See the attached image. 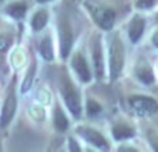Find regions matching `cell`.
<instances>
[{
    "label": "cell",
    "mask_w": 158,
    "mask_h": 152,
    "mask_svg": "<svg viewBox=\"0 0 158 152\" xmlns=\"http://www.w3.org/2000/svg\"><path fill=\"white\" fill-rule=\"evenodd\" d=\"M125 63V47L118 35H114L110 43V75L111 80H117L122 73Z\"/></svg>",
    "instance_id": "cell-1"
},
{
    "label": "cell",
    "mask_w": 158,
    "mask_h": 152,
    "mask_svg": "<svg viewBox=\"0 0 158 152\" xmlns=\"http://www.w3.org/2000/svg\"><path fill=\"white\" fill-rule=\"evenodd\" d=\"M61 94H63V98L65 101V105L69 109V112L75 117L81 116V98H79V94L77 92L74 84H72V81L69 80V77L67 74H63V77H61Z\"/></svg>",
    "instance_id": "cell-2"
},
{
    "label": "cell",
    "mask_w": 158,
    "mask_h": 152,
    "mask_svg": "<svg viewBox=\"0 0 158 152\" xmlns=\"http://www.w3.org/2000/svg\"><path fill=\"white\" fill-rule=\"evenodd\" d=\"M87 7H89V11L92 13L94 21L103 29H111L115 22V11L112 8L103 7L100 4H93L90 2L87 3Z\"/></svg>",
    "instance_id": "cell-3"
},
{
    "label": "cell",
    "mask_w": 158,
    "mask_h": 152,
    "mask_svg": "<svg viewBox=\"0 0 158 152\" xmlns=\"http://www.w3.org/2000/svg\"><path fill=\"white\" fill-rule=\"evenodd\" d=\"M132 109H133L136 113L139 114H154L158 112V103L157 101H154L150 96H142V95H137V96H132L129 99Z\"/></svg>",
    "instance_id": "cell-4"
},
{
    "label": "cell",
    "mask_w": 158,
    "mask_h": 152,
    "mask_svg": "<svg viewBox=\"0 0 158 152\" xmlns=\"http://www.w3.org/2000/svg\"><path fill=\"white\" fill-rule=\"evenodd\" d=\"M58 36H60V53L61 57H67L72 47V31L68 21L61 18L58 21Z\"/></svg>",
    "instance_id": "cell-5"
},
{
    "label": "cell",
    "mask_w": 158,
    "mask_h": 152,
    "mask_svg": "<svg viewBox=\"0 0 158 152\" xmlns=\"http://www.w3.org/2000/svg\"><path fill=\"white\" fill-rule=\"evenodd\" d=\"M17 109V95H15V88H14V83L10 87V92L7 94L4 101V105L2 109V116H0V126L4 127L11 122L14 113Z\"/></svg>",
    "instance_id": "cell-6"
},
{
    "label": "cell",
    "mask_w": 158,
    "mask_h": 152,
    "mask_svg": "<svg viewBox=\"0 0 158 152\" xmlns=\"http://www.w3.org/2000/svg\"><path fill=\"white\" fill-rule=\"evenodd\" d=\"M71 66L74 69V71L77 73V75L79 77V80L83 83H89L92 80V74H90V69L87 64L86 59L83 57L81 52H75L74 56L71 59Z\"/></svg>",
    "instance_id": "cell-7"
},
{
    "label": "cell",
    "mask_w": 158,
    "mask_h": 152,
    "mask_svg": "<svg viewBox=\"0 0 158 152\" xmlns=\"http://www.w3.org/2000/svg\"><path fill=\"white\" fill-rule=\"evenodd\" d=\"M78 134L83 140H86L89 144L94 145V147L103 148V150H107V148H108V142H107V140L104 138V137L101 136L98 131L93 130V128L81 127V128H78Z\"/></svg>",
    "instance_id": "cell-8"
},
{
    "label": "cell",
    "mask_w": 158,
    "mask_h": 152,
    "mask_svg": "<svg viewBox=\"0 0 158 152\" xmlns=\"http://www.w3.org/2000/svg\"><path fill=\"white\" fill-rule=\"evenodd\" d=\"M92 55H93V64H94L96 77L103 78V75H104V59H103V49H101L100 38L94 39V42H93Z\"/></svg>",
    "instance_id": "cell-9"
},
{
    "label": "cell",
    "mask_w": 158,
    "mask_h": 152,
    "mask_svg": "<svg viewBox=\"0 0 158 152\" xmlns=\"http://www.w3.org/2000/svg\"><path fill=\"white\" fill-rule=\"evenodd\" d=\"M144 20L140 16H135L129 22V27H128V35H129V39L131 42L136 43L143 35V31H144Z\"/></svg>",
    "instance_id": "cell-10"
},
{
    "label": "cell",
    "mask_w": 158,
    "mask_h": 152,
    "mask_svg": "<svg viewBox=\"0 0 158 152\" xmlns=\"http://www.w3.org/2000/svg\"><path fill=\"white\" fill-rule=\"evenodd\" d=\"M135 73H136V77L139 78L142 83H144V84L154 83V73L146 60H140L139 63H137L136 69H135Z\"/></svg>",
    "instance_id": "cell-11"
},
{
    "label": "cell",
    "mask_w": 158,
    "mask_h": 152,
    "mask_svg": "<svg viewBox=\"0 0 158 152\" xmlns=\"http://www.w3.org/2000/svg\"><path fill=\"white\" fill-rule=\"evenodd\" d=\"M47 21H49V13H47L46 10H38L35 14H33L31 24H32L33 31L38 32V31H42L44 27H46Z\"/></svg>",
    "instance_id": "cell-12"
},
{
    "label": "cell",
    "mask_w": 158,
    "mask_h": 152,
    "mask_svg": "<svg viewBox=\"0 0 158 152\" xmlns=\"http://www.w3.org/2000/svg\"><path fill=\"white\" fill-rule=\"evenodd\" d=\"M39 50H40V55L44 60H53L54 59V53H53V43H52V38L49 35L44 36L43 39L39 43Z\"/></svg>",
    "instance_id": "cell-13"
},
{
    "label": "cell",
    "mask_w": 158,
    "mask_h": 152,
    "mask_svg": "<svg viewBox=\"0 0 158 152\" xmlns=\"http://www.w3.org/2000/svg\"><path fill=\"white\" fill-rule=\"evenodd\" d=\"M112 136H114L115 140L121 141V140H126V138H131V137L135 136V131L132 127L125 124H118L112 128Z\"/></svg>",
    "instance_id": "cell-14"
},
{
    "label": "cell",
    "mask_w": 158,
    "mask_h": 152,
    "mask_svg": "<svg viewBox=\"0 0 158 152\" xmlns=\"http://www.w3.org/2000/svg\"><path fill=\"white\" fill-rule=\"evenodd\" d=\"M7 13L10 14L11 17L14 18H24L25 14H27V4L24 2H15L11 3L10 6L7 7Z\"/></svg>",
    "instance_id": "cell-15"
},
{
    "label": "cell",
    "mask_w": 158,
    "mask_h": 152,
    "mask_svg": "<svg viewBox=\"0 0 158 152\" xmlns=\"http://www.w3.org/2000/svg\"><path fill=\"white\" fill-rule=\"evenodd\" d=\"M54 124L57 127L58 131H65L68 128V119H67L65 113L61 110L60 106L56 108V113H54Z\"/></svg>",
    "instance_id": "cell-16"
},
{
    "label": "cell",
    "mask_w": 158,
    "mask_h": 152,
    "mask_svg": "<svg viewBox=\"0 0 158 152\" xmlns=\"http://www.w3.org/2000/svg\"><path fill=\"white\" fill-rule=\"evenodd\" d=\"M35 70H36V64L32 63L29 66V69H28V71H27V77H25L24 83H22V92H27L28 89L31 88L32 81H33V75H35Z\"/></svg>",
    "instance_id": "cell-17"
},
{
    "label": "cell",
    "mask_w": 158,
    "mask_h": 152,
    "mask_svg": "<svg viewBox=\"0 0 158 152\" xmlns=\"http://www.w3.org/2000/svg\"><path fill=\"white\" fill-rule=\"evenodd\" d=\"M156 2L157 0H136V7L142 8V10H147V8L153 7Z\"/></svg>",
    "instance_id": "cell-18"
},
{
    "label": "cell",
    "mask_w": 158,
    "mask_h": 152,
    "mask_svg": "<svg viewBox=\"0 0 158 152\" xmlns=\"http://www.w3.org/2000/svg\"><path fill=\"white\" fill-rule=\"evenodd\" d=\"M100 110H101V108L97 102H94V101H92V99L87 101V112H89L90 114H97V113H100Z\"/></svg>",
    "instance_id": "cell-19"
},
{
    "label": "cell",
    "mask_w": 158,
    "mask_h": 152,
    "mask_svg": "<svg viewBox=\"0 0 158 152\" xmlns=\"http://www.w3.org/2000/svg\"><path fill=\"white\" fill-rule=\"evenodd\" d=\"M10 45H11V38H8L6 35L0 36V52H6L10 47Z\"/></svg>",
    "instance_id": "cell-20"
},
{
    "label": "cell",
    "mask_w": 158,
    "mask_h": 152,
    "mask_svg": "<svg viewBox=\"0 0 158 152\" xmlns=\"http://www.w3.org/2000/svg\"><path fill=\"white\" fill-rule=\"evenodd\" d=\"M148 140H150V144L153 145L154 150L158 151V134L150 133V134H148Z\"/></svg>",
    "instance_id": "cell-21"
},
{
    "label": "cell",
    "mask_w": 158,
    "mask_h": 152,
    "mask_svg": "<svg viewBox=\"0 0 158 152\" xmlns=\"http://www.w3.org/2000/svg\"><path fill=\"white\" fill-rule=\"evenodd\" d=\"M69 150L71 151H81V147L77 144V141H75L72 137H69Z\"/></svg>",
    "instance_id": "cell-22"
},
{
    "label": "cell",
    "mask_w": 158,
    "mask_h": 152,
    "mask_svg": "<svg viewBox=\"0 0 158 152\" xmlns=\"http://www.w3.org/2000/svg\"><path fill=\"white\" fill-rule=\"evenodd\" d=\"M153 43H154V45H156V46L158 47V31H157V32L153 35Z\"/></svg>",
    "instance_id": "cell-23"
},
{
    "label": "cell",
    "mask_w": 158,
    "mask_h": 152,
    "mask_svg": "<svg viewBox=\"0 0 158 152\" xmlns=\"http://www.w3.org/2000/svg\"><path fill=\"white\" fill-rule=\"evenodd\" d=\"M36 2H39V3H46V2H49V0H36Z\"/></svg>",
    "instance_id": "cell-24"
},
{
    "label": "cell",
    "mask_w": 158,
    "mask_h": 152,
    "mask_svg": "<svg viewBox=\"0 0 158 152\" xmlns=\"http://www.w3.org/2000/svg\"><path fill=\"white\" fill-rule=\"evenodd\" d=\"M157 20H158V14H157Z\"/></svg>",
    "instance_id": "cell-25"
},
{
    "label": "cell",
    "mask_w": 158,
    "mask_h": 152,
    "mask_svg": "<svg viewBox=\"0 0 158 152\" xmlns=\"http://www.w3.org/2000/svg\"><path fill=\"white\" fill-rule=\"evenodd\" d=\"M0 2H3V0H0Z\"/></svg>",
    "instance_id": "cell-26"
}]
</instances>
